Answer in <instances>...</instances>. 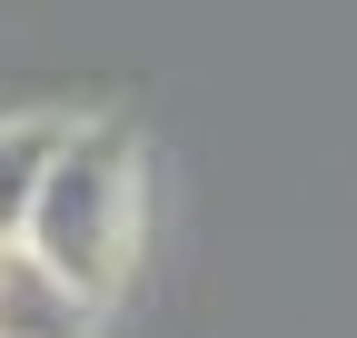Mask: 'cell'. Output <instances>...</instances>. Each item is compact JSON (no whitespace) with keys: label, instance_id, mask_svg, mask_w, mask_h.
I'll list each match as a JSON object with an SVG mask.
<instances>
[{"label":"cell","instance_id":"1","mask_svg":"<svg viewBox=\"0 0 357 338\" xmlns=\"http://www.w3.org/2000/svg\"><path fill=\"white\" fill-rule=\"evenodd\" d=\"M20 249L70 299L100 309L139 259V140L109 130V119H60L50 169H40L30 219H20Z\"/></svg>","mask_w":357,"mask_h":338},{"label":"cell","instance_id":"3","mask_svg":"<svg viewBox=\"0 0 357 338\" xmlns=\"http://www.w3.org/2000/svg\"><path fill=\"white\" fill-rule=\"evenodd\" d=\"M50 140H60V119H0V249H20V219H30L40 169H50Z\"/></svg>","mask_w":357,"mask_h":338},{"label":"cell","instance_id":"2","mask_svg":"<svg viewBox=\"0 0 357 338\" xmlns=\"http://www.w3.org/2000/svg\"><path fill=\"white\" fill-rule=\"evenodd\" d=\"M0 338H89V299H70L30 249H0Z\"/></svg>","mask_w":357,"mask_h":338}]
</instances>
